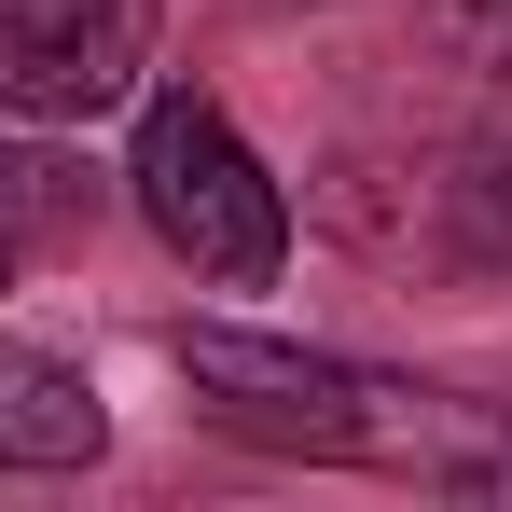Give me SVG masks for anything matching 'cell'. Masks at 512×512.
Returning a JSON list of instances; mask_svg holds the SVG:
<instances>
[{"mask_svg":"<svg viewBox=\"0 0 512 512\" xmlns=\"http://www.w3.org/2000/svg\"><path fill=\"white\" fill-rule=\"evenodd\" d=\"M97 457H111L97 374L56 346H0V471H97Z\"/></svg>","mask_w":512,"mask_h":512,"instance_id":"obj_4","label":"cell"},{"mask_svg":"<svg viewBox=\"0 0 512 512\" xmlns=\"http://www.w3.org/2000/svg\"><path fill=\"white\" fill-rule=\"evenodd\" d=\"M125 194L167 236V263H194L208 291H277L291 263V194L250 153V125L208 84H139V139H125Z\"/></svg>","mask_w":512,"mask_h":512,"instance_id":"obj_2","label":"cell"},{"mask_svg":"<svg viewBox=\"0 0 512 512\" xmlns=\"http://www.w3.org/2000/svg\"><path fill=\"white\" fill-rule=\"evenodd\" d=\"M167 0H0V111L14 125H97L153 84Z\"/></svg>","mask_w":512,"mask_h":512,"instance_id":"obj_3","label":"cell"},{"mask_svg":"<svg viewBox=\"0 0 512 512\" xmlns=\"http://www.w3.org/2000/svg\"><path fill=\"white\" fill-rule=\"evenodd\" d=\"M14 277H28V236H14V222H0V291H14Z\"/></svg>","mask_w":512,"mask_h":512,"instance_id":"obj_5","label":"cell"},{"mask_svg":"<svg viewBox=\"0 0 512 512\" xmlns=\"http://www.w3.org/2000/svg\"><path fill=\"white\" fill-rule=\"evenodd\" d=\"M180 388L194 416L263 443V457H305V471H388V485H485L512 443L485 429V402L388 374V360H346L305 333H250V319H180Z\"/></svg>","mask_w":512,"mask_h":512,"instance_id":"obj_1","label":"cell"}]
</instances>
